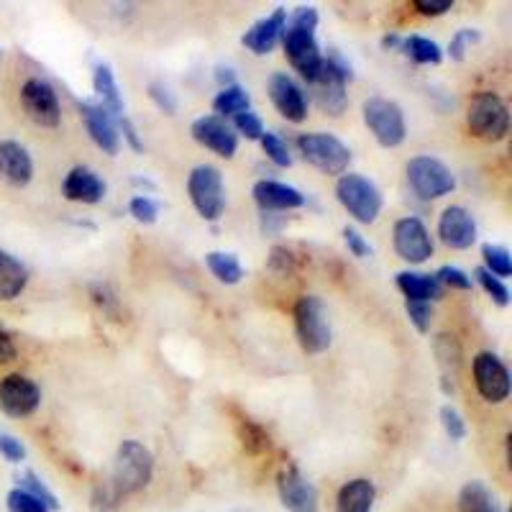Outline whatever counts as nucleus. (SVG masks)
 Wrapping results in <instances>:
<instances>
[{
  "label": "nucleus",
  "mask_w": 512,
  "mask_h": 512,
  "mask_svg": "<svg viewBox=\"0 0 512 512\" xmlns=\"http://www.w3.org/2000/svg\"><path fill=\"white\" fill-rule=\"evenodd\" d=\"M315 29H318V11L303 6L295 8L292 16H287L285 31H282V44H285L287 59L305 77V82L313 80L315 72L323 64V54H320L318 41H315Z\"/></svg>",
  "instance_id": "nucleus-1"
},
{
  "label": "nucleus",
  "mask_w": 512,
  "mask_h": 512,
  "mask_svg": "<svg viewBox=\"0 0 512 512\" xmlns=\"http://www.w3.org/2000/svg\"><path fill=\"white\" fill-rule=\"evenodd\" d=\"M351 80H354L351 64L333 49V52H328V57H323V64H320L313 80H308V88L323 111L331 113V116H341L349 105L346 85Z\"/></svg>",
  "instance_id": "nucleus-2"
},
{
  "label": "nucleus",
  "mask_w": 512,
  "mask_h": 512,
  "mask_svg": "<svg viewBox=\"0 0 512 512\" xmlns=\"http://www.w3.org/2000/svg\"><path fill=\"white\" fill-rule=\"evenodd\" d=\"M154 456L139 441H123L116 451L113 464V489L118 495H134L152 482Z\"/></svg>",
  "instance_id": "nucleus-3"
},
{
  "label": "nucleus",
  "mask_w": 512,
  "mask_h": 512,
  "mask_svg": "<svg viewBox=\"0 0 512 512\" xmlns=\"http://www.w3.org/2000/svg\"><path fill=\"white\" fill-rule=\"evenodd\" d=\"M295 333L305 354H323L331 346V323L318 295H303L295 305Z\"/></svg>",
  "instance_id": "nucleus-4"
},
{
  "label": "nucleus",
  "mask_w": 512,
  "mask_h": 512,
  "mask_svg": "<svg viewBox=\"0 0 512 512\" xmlns=\"http://www.w3.org/2000/svg\"><path fill=\"white\" fill-rule=\"evenodd\" d=\"M336 198L338 203L349 210V216L354 221L367 223V226L377 221L384 205L379 187L369 177L354 175V172L341 175V180L336 185Z\"/></svg>",
  "instance_id": "nucleus-5"
},
{
  "label": "nucleus",
  "mask_w": 512,
  "mask_h": 512,
  "mask_svg": "<svg viewBox=\"0 0 512 512\" xmlns=\"http://www.w3.org/2000/svg\"><path fill=\"white\" fill-rule=\"evenodd\" d=\"M297 149L305 157V162L313 164L318 172L328 177L344 175L351 164V149L333 134H300Z\"/></svg>",
  "instance_id": "nucleus-6"
},
{
  "label": "nucleus",
  "mask_w": 512,
  "mask_h": 512,
  "mask_svg": "<svg viewBox=\"0 0 512 512\" xmlns=\"http://www.w3.org/2000/svg\"><path fill=\"white\" fill-rule=\"evenodd\" d=\"M187 195L205 221H218L226 210V190H223L221 169L213 164H200L187 177Z\"/></svg>",
  "instance_id": "nucleus-7"
},
{
  "label": "nucleus",
  "mask_w": 512,
  "mask_h": 512,
  "mask_svg": "<svg viewBox=\"0 0 512 512\" xmlns=\"http://www.w3.org/2000/svg\"><path fill=\"white\" fill-rule=\"evenodd\" d=\"M361 116L364 123L374 134V139L384 146V149H395L408 136V126H405V116L402 108L395 100L387 98H369L361 105Z\"/></svg>",
  "instance_id": "nucleus-8"
},
{
  "label": "nucleus",
  "mask_w": 512,
  "mask_h": 512,
  "mask_svg": "<svg viewBox=\"0 0 512 512\" xmlns=\"http://www.w3.org/2000/svg\"><path fill=\"white\" fill-rule=\"evenodd\" d=\"M469 131L482 141H502L510 128V113L502 98L492 90L474 95L472 105H469Z\"/></svg>",
  "instance_id": "nucleus-9"
},
{
  "label": "nucleus",
  "mask_w": 512,
  "mask_h": 512,
  "mask_svg": "<svg viewBox=\"0 0 512 512\" xmlns=\"http://www.w3.org/2000/svg\"><path fill=\"white\" fill-rule=\"evenodd\" d=\"M408 185L420 200H438L456 187L454 172L436 157H415L408 162Z\"/></svg>",
  "instance_id": "nucleus-10"
},
{
  "label": "nucleus",
  "mask_w": 512,
  "mask_h": 512,
  "mask_svg": "<svg viewBox=\"0 0 512 512\" xmlns=\"http://www.w3.org/2000/svg\"><path fill=\"white\" fill-rule=\"evenodd\" d=\"M21 105H24L26 116L44 128H57L62 121V105H59L57 93L47 80L31 77L21 88Z\"/></svg>",
  "instance_id": "nucleus-11"
},
{
  "label": "nucleus",
  "mask_w": 512,
  "mask_h": 512,
  "mask_svg": "<svg viewBox=\"0 0 512 512\" xmlns=\"http://www.w3.org/2000/svg\"><path fill=\"white\" fill-rule=\"evenodd\" d=\"M41 405V390L24 374H8L0 379V410L8 418H29Z\"/></svg>",
  "instance_id": "nucleus-12"
},
{
  "label": "nucleus",
  "mask_w": 512,
  "mask_h": 512,
  "mask_svg": "<svg viewBox=\"0 0 512 512\" xmlns=\"http://www.w3.org/2000/svg\"><path fill=\"white\" fill-rule=\"evenodd\" d=\"M392 241H395L397 256L410 264H423L433 256L431 233L418 216L400 218L392 231Z\"/></svg>",
  "instance_id": "nucleus-13"
},
{
  "label": "nucleus",
  "mask_w": 512,
  "mask_h": 512,
  "mask_svg": "<svg viewBox=\"0 0 512 512\" xmlns=\"http://www.w3.org/2000/svg\"><path fill=\"white\" fill-rule=\"evenodd\" d=\"M474 384H477L479 395L487 402L497 405L505 402L510 395V372L502 364V359L492 351H482L474 356Z\"/></svg>",
  "instance_id": "nucleus-14"
},
{
  "label": "nucleus",
  "mask_w": 512,
  "mask_h": 512,
  "mask_svg": "<svg viewBox=\"0 0 512 512\" xmlns=\"http://www.w3.org/2000/svg\"><path fill=\"white\" fill-rule=\"evenodd\" d=\"M282 505L290 512H318V489L297 466H285L277 477Z\"/></svg>",
  "instance_id": "nucleus-15"
},
{
  "label": "nucleus",
  "mask_w": 512,
  "mask_h": 512,
  "mask_svg": "<svg viewBox=\"0 0 512 512\" xmlns=\"http://www.w3.org/2000/svg\"><path fill=\"white\" fill-rule=\"evenodd\" d=\"M77 108H80L82 118H85L90 139L105 154H118V149H121V134H118V123L113 118V113L108 108H103L100 103H93V100H80Z\"/></svg>",
  "instance_id": "nucleus-16"
},
{
  "label": "nucleus",
  "mask_w": 512,
  "mask_h": 512,
  "mask_svg": "<svg viewBox=\"0 0 512 512\" xmlns=\"http://www.w3.org/2000/svg\"><path fill=\"white\" fill-rule=\"evenodd\" d=\"M438 236L448 249H472L474 241H477V221L461 205H448L438 218Z\"/></svg>",
  "instance_id": "nucleus-17"
},
{
  "label": "nucleus",
  "mask_w": 512,
  "mask_h": 512,
  "mask_svg": "<svg viewBox=\"0 0 512 512\" xmlns=\"http://www.w3.org/2000/svg\"><path fill=\"white\" fill-rule=\"evenodd\" d=\"M269 100L274 103V108L292 123H300L308 118V98H305L303 88L292 80L285 72H274L269 77Z\"/></svg>",
  "instance_id": "nucleus-18"
},
{
  "label": "nucleus",
  "mask_w": 512,
  "mask_h": 512,
  "mask_svg": "<svg viewBox=\"0 0 512 512\" xmlns=\"http://www.w3.org/2000/svg\"><path fill=\"white\" fill-rule=\"evenodd\" d=\"M192 139L223 159H231L239 149V136L233 134V128L218 116H200L192 123Z\"/></svg>",
  "instance_id": "nucleus-19"
},
{
  "label": "nucleus",
  "mask_w": 512,
  "mask_h": 512,
  "mask_svg": "<svg viewBox=\"0 0 512 512\" xmlns=\"http://www.w3.org/2000/svg\"><path fill=\"white\" fill-rule=\"evenodd\" d=\"M285 24H287L285 8H274L267 18L256 21V24L246 31L244 39H241V44H244L249 52H254L256 57H264V54L272 52V49L282 41Z\"/></svg>",
  "instance_id": "nucleus-20"
},
{
  "label": "nucleus",
  "mask_w": 512,
  "mask_h": 512,
  "mask_svg": "<svg viewBox=\"0 0 512 512\" xmlns=\"http://www.w3.org/2000/svg\"><path fill=\"white\" fill-rule=\"evenodd\" d=\"M34 177V159L18 141H0V180L13 187H26Z\"/></svg>",
  "instance_id": "nucleus-21"
},
{
  "label": "nucleus",
  "mask_w": 512,
  "mask_h": 512,
  "mask_svg": "<svg viewBox=\"0 0 512 512\" xmlns=\"http://www.w3.org/2000/svg\"><path fill=\"white\" fill-rule=\"evenodd\" d=\"M256 205L264 210V213H277V210H295L305 205V195L297 187L285 185V182L274 180H259L251 190Z\"/></svg>",
  "instance_id": "nucleus-22"
},
{
  "label": "nucleus",
  "mask_w": 512,
  "mask_h": 512,
  "mask_svg": "<svg viewBox=\"0 0 512 512\" xmlns=\"http://www.w3.org/2000/svg\"><path fill=\"white\" fill-rule=\"evenodd\" d=\"M62 195L72 203L95 205L105 198V182L90 167H75L64 177Z\"/></svg>",
  "instance_id": "nucleus-23"
},
{
  "label": "nucleus",
  "mask_w": 512,
  "mask_h": 512,
  "mask_svg": "<svg viewBox=\"0 0 512 512\" xmlns=\"http://www.w3.org/2000/svg\"><path fill=\"white\" fill-rule=\"evenodd\" d=\"M374 497H377V489L372 479H351L338 489L336 512H372Z\"/></svg>",
  "instance_id": "nucleus-24"
},
{
  "label": "nucleus",
  "mask_w": 512,
  "mask_h": 512,
  "mask_svg": "<svg viewBox=\"0 0 512 512\" xmlns=\"http://www.w3.org/2000/svg\"><path fill=\"white\" fill-rule=\"evenodd\" d=\"M433 354L438 359V367L443 369V390L454 392V382L451 377H456L461 369V344L454 333H438L433 338Z\"/></svg>",
  "instance_id": "nucleus-25"
},
{
  "label": "nucleus",
  "mask_w": 512,
  "mask_h": 512,
  "mask_svg": "<svg viewBox=\"0 0 512 512\" xmlns=\"http://www.w3.org/2000/svg\"><path fill=\"white\" fill-rule=\"evenodd\" d=\"M29 285V272L16 256L0 249V300H16Z\"/></svg>",
  "instance_id": "nucleus-26"
},
{
  "label": "nucleus",
  "mask_w": 512,
  "mask_h": 512,
  "mask_svg": "<svg viewBox=\"0 0 512 512\" xmlns=\"http://www.w3.org/2000/svg\"><path fill=\"white\" fill-rule=\"evenodd\" d=\"M397 287L408 300H420V303H433L443 295V287L433 274L420 272H400L397 274Z\"/></svg>",
  "instance_id": "nucleus-27"
},
{
  "label": "nucleus",
  "mask_w": 512,
  "mask_h": 512,
  "mask_svg": "<svg viewBox=\"0 0 512 512\" xmlns=\"http://www.w3.org/2000/svg\"><path fill=\"white\" fill-rule=\"evenodd\" d=\"M459 512H502L495 492L484 482H466L459 492Z\"/></svg>",
  "instance_id": "nucleus-28"
},
{
  "label": "nucleus",
  "mask_w": 512,
  "mask_h": 512,
  "mask_svg": "<svg viewBox=\"0 0 512 512\" xmlns=\"http://www.w3.org/2000/svg\"><path fill=\"white\" fill-rule=\"evenodd\" d=\"M93 88L98 93L100 105L108 108L113 113V118H121L123 116V98H121V90H118V82L113 70L108 64H98L95 67V75H93Z\"/></svg>",
  "instance_id": "nucleus-29"
},
{
  "label": "nucleus",
  "mask_w": 512,
  "mask_h": 512,
  "mask_svg": "<svg viewBox=\"0 0 512 512\" xmlns=\"http://www.w3.org/2000/svg\"><path fill=\"white\" fill-rule=\"evenodd\" d=\"M205 264H208L210 274L216 277L223 285H239L244 280V267L233 254H226V251H210L205 256Z\"/></svg>",
  "instance_id": "nucleus-30"
},
{
  "label": "nucleus",
  "mask_w": 512,
  "mask_h": 512,
  "mask_svg": "<svg viewBox=\"0 0 512 512\" xmlns=\"http://www.w3.org/2000/svg\"><path fill=\"white\" fill-rule=\"evenodd\" d=\"M251 108V95L249 90L241 88V85H228L221 88V93L213 98V111L218 113V118L223 116H239Z\"/></svg>",
  "instance_id": "nucleus-31"
},
{
  "label": "nucleus",
  "mask_w": 512,
  "mask_h": 512,
  "mask_svg": "<svg viewBox=\"0 0 512 512\" xmlns=\"http://www.w3.org/2000/svg\"><path fill=\"white\" fill-rule=\"evenodd\" d=\"M402 49H405L408 57L418 64H441L443 59V52L436 41L425 39V36H418V34L402 39Z\"/></svg>",
  "instance_id": "nucleus-32"
},
{
  "label": "nucleus",
  "mask_w": 512,
  "mask_h": 512,
  "mask_svg": "<svg viewBox=\"0 0 512 512\" xmlns=\"http://www.w3.org/2000/svg\"><path fill=\"white\" fill-rule=\"evenodd\" d=\"M482 256H484V269L492 272L495 277L505 280L512 274V256L505 246H497V244H484L482 246Z\"/></svg>",
  "instance_id": "nucleus-33"
},
{
  "label": "nucleus",
  "mask_w": 512,
  "mask_h": 512,
  "mask_svg": "<svg viewBox=\"0 0 512 512\" xmlns=\"http://www.w3.org/2000/svg\"><path fill=\"white\" fill-rule=\"evenodd\" d=\"M18 489H24V492L34 495L36 500L44 502V505L49 507V512L59 510V502H57V497H54V492L47 487V484L41 482L34 472H24L21 477H18Z\"/></svg>",
  "instance_id": "nucleus-34"
},
{
  "label": "nucleus",
  "mask_w": 512,
  "mask_h": 512,
  "mask_svg": "<svg viewBox=\"0 0 512 512\" xmlns=\"http://www.w3.org/2000/svg\"><path fill=\"white\" fill-rule=\"evenodd\" d=\"M474 277H477V282L484 287V292H487V295L500 305V308L510 305V290H507V285L500 280V277H495V274L487 272L484 267L474 269Z\"/></svg>",
  "instance_id": "nucleus-35"
},
{
  "label": "nucleus",
  "mask_w": 512,
  "mask_h": 512,
  "mask_svg": "<svg viewBox=\"0 0 512 512\" xmlns=\"http://www.w3.org/2000/svg\"><path fill=\"white\" fill-rule=\"evenodd\" d=\"M262 149L269 159H272L277 167H290L292 164V154H290V146L287 141L282 139L280 134H272V131H264L262 139Z\"/></svg>",
  "instance_id": "nucleus-36"
},
{
  "label": "nucleus",
  "mask_w": 512,
  "mask_h": 512,
  "mask_svg": "<svg viewBox=\"0 0 512 512\" xmlns=\"http://www.w3.org/2000/svg\"><path fill=\"white\" fill-rule=\"evenodd\" d=\"M8 512H49V507L41 500H36L34 495L24 492V489H11L6 497Z\"/></svg>",
  "instance_id": "nucleus-37"
},
{
  "label": "nucleus",
  "mask_w": 512,
  "mask_h": 512,
  "mask_svg": "<svg viewBox=\"0 0 512 512\" xmlns=\"http://www.w3.org/2000/svg\"><path fill=\"white\" fill-rule=\"evenodd\" d=\"M241 441H244L246 451H251V454H262L269 448L267 431L262 425L251 423V420H244V425H241Z\"/></svg>",
  "instance_id": "nucleus-38"
},
{
  "label": "nucleus",
  "mask_w": 512,
  "mask_h": 512,
  "mask_svg": "<svg viewBox=\"0 0 512 512\" xmlns=\"http://www.w3.org/2000/svg\"><path fill=\"white\" fill-rule=\"evenodd\" d=\"M128 213L134 216V221L144 223V226H152L159 218V205L152 198H146V195H136L128 203Z\"/></svg>",
  "instance_id": "nucleus-39"
},
{
  "label": "nucleus",
  "mask_w": 512,
  "mask_h": 512,
  "mask_svg": "<svg viewBox=\"0 0 512 512\" xmlns=\"http://www.w3.org/2000/svg\"><path fill=\"white\" fill-rule=\"evenodd\" d=\"M405 310H408V318L420 333L431 331L433 323V305L420 303V300H405Z\"/></svg>",
  "instance_id": "nucleus-40"
},
{
  "label": "nucleus",
  "mask_w": 512,
  "mask_h": 512,
  "mask_svg": "<svg viewBox=\"0 0 512 512\" xmlns=\"http://www.w3.org/2000/svg\"><path fill=\"white\" fill-rule=\"evenodd\" d=\"M441 287H451V290H472V277L459 267H441L433 274Z\"/></svg>",
  "instance_id": "nucleus-41"
},
{
  "label": "nucleus",
  "mask_w": 512,
  "mask_h": 512,
  "mask_svg": "<svg viewBox=\"0 0 512 512\" xmlns=\"http://www.w3.org/2000/svg\"><path fill=\"white\" fill-rule=\"evenodd\" d=\"M441 425H443V431H446V436L451 438V441H464L466 423H464V418H461V413L454 408V405H443V408H441Z\"/></svg>",
  "instance_id": "nucleus-42"
},
{
  "label": "nucleus",
  "mask_w": 512,
  "mask_h": 512,
  "mask_svg": "<svg viewBox=\"0 0 512 512\" xmlns=\"http://www.w3.org/2000/svg\"><path fill=\"white\" fill-rule=\"evenodd\" d=\"M233 126H236V131H239V134H244L246 139H251V141H259L264 136L262 118L256 116V113H251V111L233 116Z\"/></svg>",
  "instance_id": "nucleus-43"
},
{
  "label": "nucleus",
  "mask_w": 512,
  "mask_h": 512,
  "mask_svg": "<svg viewBox=\"0 0 512 512\" xmlns=\"http://www.w3.org/2000/svg\"><path fill=\"white\" fill-rule=\"evenodd\" d=\"M0 456L11 464H21L26 459V446L11 433H0Z\"/></svg>",
  "instance_id": "nucleus-44"
},
{
  "label": "nucleus",
  "mask_w": 512,
  "mask_h": 512,
  "mask_svg": "<svg viewBox=\"0 0 512 512\" xmlns=\"http://www.w3.org/2000/svg\"><path fill=\"white\" fill-rule=\"evenodd\" d=\"M474 41H479V31H474V29L456 31L454 39H451V44H448V54H451V59L461 62V59L466 57V49H469V44H474Z\"/></svg>",
  "instance_id": "nucleus-45"
},
{
  "label": "nucleus",
  "mask_w": 512,
  "mask_h": 512,
  "mask_svg": "<svg viewBox=\"0 0 512 512\" xmlns=\"http://www.w3.org/2000/svg\"><path fill=\"white\" fill-rule=\"evenodd\" d=\"M344 241L356 259H367V256H372V244H369L356 228H344Z\"/></svg>",
  "instance_id": "nucleus-46"
},
{
  "label": "nucleus",
  "mask_w": 512,
  "mask_h": 512,
  "mask_svg": "<svg viewBox=\"0 0 512 512\" xmlns=\"http://www.w3.org/2000/svg\"><path fill=\"white\" fill-rule=\"evenodd\" d=\"M149 95H152L154 103L159 105V111L169 113V116H172V113L177 111V100L172 98V93H169V90L164 88L162 82H152V85H149Z\"/></svg>",
  "instance_id": "nucleus-47"
},
{
  "label": "nucleus",
  "mask_w": 512,
  "mask_h": 512,
  "mask_svg": "<svg viewBox=\"0 0 512 512\" xmlns=\"http://www.w3.org/2000/svg\"><path fill=\"white\" fill-rule=\"evenodd\" d=\"M454 8V0H415V11L423 16H443Z\"/></svg>",
  "instance_id": "nucleus-48"
},
{
  "label": "nucleus",
  "mask_w": 512,
  "mask_h": 512,
  "mask_svg": "<svg viewBox=\"0 0 512 512\" xmlns=\"http://www.w3.org/2000/svg\"><path fill=\"white\" fill-rule=\"evenodd\" d=\"M118 134H123V139L128 141V146H131L134 152H144V141L139 139V134H136V126L128 121L126 116L118 118Z\"/></svg>",
  "instance_id": "nucleus-49"
},
{
  "label": "nucleus",
  "mask_w": 512,
  "mask_h": 512,
  "mask_svg": "<svg viewBox=\"0 0 512 512\" xmlns=\"http://www.w3.org/2000/svg\"><path fill=\"white\" fill-rule=\"evenodd\" d=\"M93 297H95V303H98L100 308L105 310V313H116L118 297L113 295V292L108 290V287H105V285H95L93 287Z\"/></svg>",
  "instance_id": "nucleus-50"
},
{
  "label": "nucleus",
  "mask_w": 512,
  "mask_h": 512,
  "mask_svg": "<svg viewBox=\"0 0 512 512\" xmlns=\"http://www.w3.org/2000/svg\"><path fill=\"white\" fill-rule=\"evenodd\" d=\"M269 264H272V269H277V272L287 274L292 269V254L285 249V246H274Z\"/></svg>",
  "instance_id": "nucleus-51"
},
{
  "label": "nucleus",
  "mask_w": 512,
  "mask_h": 512,
  "mask_svg": "<svg viewBox=\"0 0 512 512\" xmlns=\"http://www.w3.org/2000/svg\"><path fill=\"white\" fill-rule=\"evenodd\" d=\"M13 359H16V344H13L11 333L0 328V364H8Z\"/></svg>",
  "instance_id": "nucleus-52"
},
{
  "label": "nucleus",
  "mask_w": 512,
  "mask_h": 512,
  "mask_svg": "<svg viewBox=\"0 0 512 512\" xmlns=\"http://www.w3.org/2000/svg\"><path fill=\"white\" fill-rule=\"evenodd\" d=\"M216 80L221 82L223 88H228V85H236V82H233V70H231V67H226V70H223V67H218Z\"/></svg>",
  "instance_id": "nucleus-53"
},
{
  "label": "nucleus",
  "mask_w": 512,
  "mask_h": 512,
  "mask_svg": "<svg viewBox=\"0 0 512 512\" xmlns=\"http://www.w3.org/2000/svg\"><path fill=\"white\" fill-rule=\"evenodd\" d=\"M382 47L384 49H397V47H402V39L397 34H387L382 39Z\"/></svg>",
  "instance_id": "nucleus-54"
},
{
  "label": "nucleus",
  "mask_w": 512,
  "mask_h": 512,
  "mask_svg": "<svg viewBox=\"0 0 512 512\" xmlns=\"http://www.w3.org/2000/svg\"><path fill=\"white\" fill-rule=\"evenodd\" d=\"M0 59H3V49H0Z\"/></svg>",
  "instance_id": "nucleus-55"
}]
</instances>
